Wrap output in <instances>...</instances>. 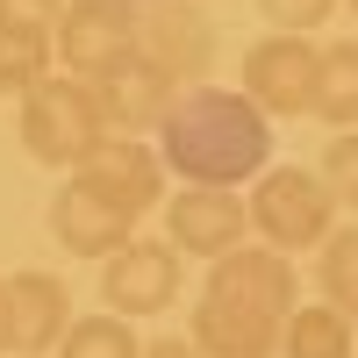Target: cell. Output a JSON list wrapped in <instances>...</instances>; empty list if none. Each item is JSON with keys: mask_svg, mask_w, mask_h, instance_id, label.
<instances>
[{"mask_svg": "<svg viewBox=\"0 0 358 358\" xmlns=\"http://www.w3.org/2000/svg\"><path fill=\"white\" fill-rule=\"evenodd\" d=\"M294 258L273 244H236L229 258L208 265V287L194 301L187 344L201 358H280V330L294 315Z\"/></svg>", "mask_w": 358, "mask_h": 358, "instance_id": "cell-1", "label": "cell"}, {"mask_svg": "<svg viewBox=\"0 0 358 358\" xmlns=\"http://www.w3.org/2000/svg\"><path fill=\"white\" fill-rule=\"evenodd\" d=\"M158 158L187 187H236L273 165V122L236 86H187L158 122Z\"/></svg>", "mask_w": 358, "mask_h": 358, "instance_id": "cell-2", "label": "cell"}, {"mask_svg": "<svg viewBox=\"0 0 358 358\" xmlns=\"http://www.w3.org/2000/svg\"><path fill=\"white\" fill-rule=\"evenodd\" d=\"M108 136L115 129H108V115L94 101V86L72 79V72H50L22 94V151L36 165H50V172H79Z\"/></svg>", "mask_w": 358, "mask_h": 358, "instance_id": "cell-3", "label": "cell"}, {"mask_svg": "<svg viewBox=\"0 0 358 358\" xmlns=\"http://www.w3.org/2000/svg\"><path fill=\"white\" fill-rule=\"evenodd\" d=\"M244 208H251V229L273 251H287V258L322 244V236L337 229V201L322 187V172H308V165H265Z\"/></svg>", "mask_w": 358, "mask_h": 358, "instance_id": "cell-4", "label": "cell"}, {"mask_svg": "<svg viewBox=\"0 0 358 358\" xmlns=\"http://www.w3.org/2000/svg\"><path fill=\"white\" fill-rule=\"evenodd\" d=\"M136 50L158 72H172L179 86H208L222 29H215V15L201 0H151V8H136Z\"/></svg>", "mask_w": 358, "mask_h": 358, "instance_id": "cell-5", "label": "cell"}, {"mask_svg": "<svg viewBox=\"0 0 358 358\" xmlns=\"http://www.w3.org/2000/svg\"><path fill=\"white\" fill-rule=\"evenodd\" d=\"M315 72H322V43L273 29V36H258L244 50V86H236V94H244L265 122H273V115H308L315 108Z\"/></svg>", "mask_w": 358, "mask_h": 358, "instance_id": "cell-6", "label": "cell"}, {"mask_svg": "<svg viewBox=\"0 0 358 358\" xmlns=\"http://www.w3.org/2000/svg\"><path fill=\"white\" fill-rule=\"evenodd\" d=\"M50 43H57V65L94 86L122 57H136V8H122V0H65Z\"/></svg>", "mask_w": 358, "mask_h": 358, "instance_id": "cell-7", "label": "cell"}, {"mask_svg": "<svg viewBox=\"0 0 358 358\" xmlns=\"http://www.w3.org/2000/svg\"><path fill=\"white\" fill-rule=\"evenodd\" d=\"M179 258L165 236H129L115 258H101V301H108V315H158V308H172L179 301Z\"/></svg>", "mask_w": 358, "mask_h": 358, "instance_id": "cell-8", "label": "cell"}, {"mask_svg": "<svg viewBox=\"0 0 358 358\" xmlns=\"http://www.w3.org/2000/svg\"><path fill=\"white\" fill-rule=\"evenodd\" d=\"M72 179H79L86 194H101L115 215H129V222L151 215V208H165V158L143 136H108Z\"/></svg>", "mask_w": 358, "mask_h": 358, "instance_id": "cell-9", "label": "cell"}, {"mask_svg": "<svg viewBox=\"0 0 358 358\" xmlns=\"http://www.w3.org/2000/svg\"><path fill=\"white\" fill-rule=\"evenodd\" d=\"M251 229V208L236 201V187H179L165 201V244L179 258H229Z\"/></svg>", "mask_w": 358, "mask_h": 358, "instance_id": "cell-10", "label": "cell"}, {"mask_svg": "<svg viewBox=\"0 0 358 358\" xmlns=\"http://www.w3.org/2000/svg\"><path fill=\"white\" fill-rule=\"evenodd\" d=\"M187 94V86H179L172 72H158L151 57H122V65L115 72H101L94 79V101H101V115H108V129L115 136H136V129H158L165 115H172V101Z\"/></svg>", "mask_w": 358, "mask_h": 358, "instance_id": "cell-11", "label": "cell"}, {"mask_svg": "<svg viewBox=\"0 0 358 358\" xmlns=\"http://www.w3.org/2000/svg\"><path fill=\"white\" fill-rule=\"evenodd\" d=\"M50 236H57L72 258H115V251L136 236V222H129V215H115L101 194H86V187H79V179H65V187L50 194Z\"/></svg>", "mask_w": 358, "mask_h": 358, "instance_id": "cell-12", "label": "cell"}, {"mask_svg": "<svg viewBox=\"0 0 358 358\" xmlns=\"http://www.w3.org/2000/svg\"><path fill=\"white\" fill-rule=\"evenodd\" d=\"M8 308H15V358H43L72 330V294L50 273H8Z\"/></svg>", "mask_w": 358, "mask_h": 358, "instance_id": "cell-13", "label": "cell"}, {"mask_svg": "<svg viewBox=\"0 0 358 358\" xmlns=\"http://www.w3.org/2000/svg\"><path fill=\"white\" fill-rule=\"evenodd\" d=\"M351 351H358V330L330 301H301L280 330V358H351Z\"/></svg>", "mask_w": 358, "mask_h": 358, "instance_id": "cell-14", "label": "cell"}, {"mask_svg": "<svg viewBox=\"0 0 358 358\" xmlns=\"http://www.w3.org/2000/svg\"><path fill=\"white\" fill-rule=\"evenodd\" d=\"M330 129H358V36L322 43V72H315V108Z\"/></svg>", "mask_w": 358, "mask_h": 358, "instance_id": "cell-15", "label": "cell"}, {"mask_svg": "<svg viewBox=\"0 0 358 358\" xmlns=\"http://www.w3.org/2000/svg\"><path fill=\"white\" fill-rule=\"evenodd\" d=\"M50 57H57L50 29H36V22H0V94L22 101L36 79H50Z\"/></svg>", "mask_w": 358, "mask_h": 358, "instance_id": "cell-16", "label": "cell"}, {"mask_svg": "<svg viewBox=\"0 0 358 358\" xmlns=\"http://www.w3.org/2000/svg\"><path fill=\"white\" fill-rule=\"evenodd\" d=\"M315 287H322V301H330V308L358 315V222L330 229V236L315 244Z\"/></svg>", "mask_w": 358, "mask_h": 358, "instance_id": "cell-17", "label": "cell"}, {"mask_svg": "<svg viewBox=\"0 0 358 358\" xmlns=\"http://www.w3.org/2000/svg\"><path fill=\"white\" fill-rule=\"evenodd\" d=\"M57 358H143L129 315H72V330L57 337Z\"/></svg>", "mask_w": 358, "mask_h": 358, "instance_id": "cell-18", "label": "cell"}, {"mask_svg": "<svg viewBox=\"0 0 358 358\" xmlns=\"http://www.w3.org/2000/svg\"><path fill=\"white\" fill-rule=\"evenodd\" d=\"M315 172H322V187H330L337 208H358V129H337Z\"/></svg>", "mask_w": 358, "mask_h": 358, "instance_id": "cell-19", "label": "cell"}, {"mask_svg": "<svg viewBox=\"0 0 358 358\" xmlns=\"http://www.w3.org/2000/svg\"><path fill=\"white\" fill-rule=\"evenodd\" d=\"M258 15L273 29H287V36H308V29H322L337 15V0H258Z\"/></svg>", "mask_w": 358, "mask_h": 358, "instance_id": "cell-20", "label": "cell"}, {"mask_svg": "<svg viewBox=\"0 0 358 358\" xmlns=\"http://www.w3.org/2000/svg\"><path fill=\"white\" fill-rule=\"evenodd\" d=\"M65 0H0V22H36V29H57Z\"/></svg>", "mask_w": 358, "mask_h": 358, "instance_id": "cell-21", "label": "cell"}, {"mask_svg": "<svg viewBox=\"0 0 358 358\" xmlns=\"http://www.w3.org/2000/svg\"><path fill=\"white\" fill-rule=\"evenodd\" d=\"M143 358H201L187 337H158V344H143Z\"/></svg>", "mask_w": 358, "mask_h": 358, "instance_id": "cell-22", "label": "cell"}, {"mask_svg": "<svg viewBox=\"0 0 358 358\" xmlns=\"http://www.w3.org/2000/svg\"><path fill=\"white\" fill-rule=\"evenodd\" d=\"M0 351H15V308H8V280H0Z\"/></svg>", "mask_w": 358, "mask_h": 358, "instance_id": "cell-23", "label": "cell"}, {"mask_svg": "<svg viewBox=\"0 0 358 358\" xmlns=\"http://www.w3.org/2000/svg\"><path fill=\"white\" fill-rule=\"evenodd\" d=\"M122 8H151V0H122Z\"/></svg>", "mask_w": 358, "mask_h": 358, "instance_id": "cell-24", "label": "cell"}, {"mask_svg": "<svg viewBox=\"0 0 358 358\" xmlns=\"http://www.w3.org/2000/svg\"><path fill=\"white\" fill-rule=\"evenodd\" d=\"M351 330H358V315H351Z\"/></svg>", "mask_w": 358, "mask_h": 358, "instance_id": "cell-25", "label": "cell"}, {"mask_svg": "<svg viewBox=\"0 0 358 358\" xmlns=\"http://www.w3.org/2000/svg\"><path fill=\"white\" fill-rule=\"evenodd\" d=\"M351 15H358V0H351Z\"/></svg>", "mask_w": 358, "mask_h": 358, "instance_id": "cell-26", "label": "cell"}]
</instances>
